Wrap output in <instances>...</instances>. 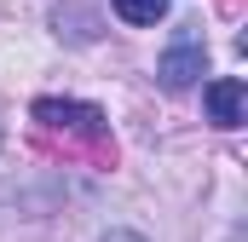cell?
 Returning a JSON list of instances; mask_svg holds the SVG:
<instances>
[{
  "label": "cell",
  "mask_w": 248,
  "mask_h": 242,
  "mask_svg": "<svg viewBox=\"0 0 248 242\" xmlns=\"http://www.w3.org/2000/svg\"><path fill=\"white\" fill-rule=\"evenodd\" d=\"M202 69H208V46H202V35H196V29H179V35H173V46H168L162 63H156L162 87H173V92H185Z\"/></svg>",
  "instance_id": "1"
},
{
  "label": "cell",
  "mask_w": 248,
  "mask_h": 242,
  "mask_svg": "<svg viewBox=\"0 0 248 242\" xmlns=\"http://www.w3.org/2000/svg\"><path fill=\"white\" fill-rule=\"evenodd\" d=\"M202 104H208V121H214V127H243V116H248V87L237 81V75H219V81L202 87Z\"/></svg>",
  "instance_id": "2"
},
{
  "label": "cell",
  "mask_w": 248,
  "mask_h": 242,
  "mask_svg": "<svg viewBox=\"0 0 248 242\" xmlns=\"http://www.w3.org/2000/svg\"><path fill=\"white\" fill-rule=\"evenodd\" d=\"M35 121L46 127H75V133H104L98 104H63V98H35Z\"/></svg>",
  "instance_id": "3"
},
{
  "label": "cell",
  "mask_w": 248,
  "mask_h": 242,
  "mask_svg": "<svg viewBox=\"0 0 248 242\" xmlns=\"http://www.w3.org/2000/svg\"><path fill=\"white\" fill-rule=\"evenodd\" d=\"M110 6H116V17L133 23V29H150V23L168 17V0H110Z\"/></svg>",
  "instance_id": "4"
},
{
  "label": "cell",
  "mask_w": 248,
  "mask_h": 242,
  "mask_svg": "<svg viewBox=\"0 0 248 242\" xmlns=\"http://www.w3.org/2000/svg\"><path fill=\"white\" fill-rule=\"evenodd\" d=\"M104 242H144V237H139V231H110Z\"/></svg>",
  "instance_id": "5"
}]
</instances>
